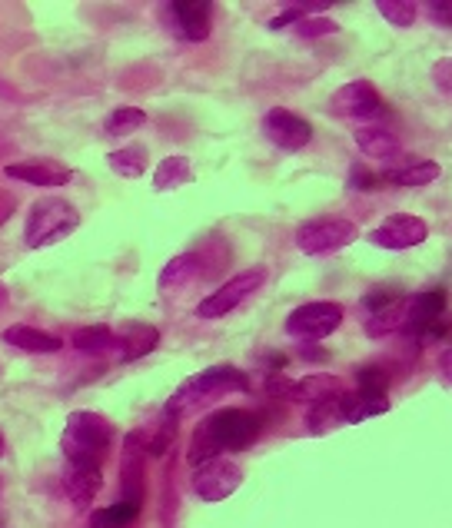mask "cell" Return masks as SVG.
Wrapping results in <instances>:
<instances>
[{
    "mask_svg": "<svg viewBox=\"0 0 452 528\" xmlns=\"http://www.w3.org/2000/svg\"><path fill=\"white\" fill-rule=\"evenodd\" d=\"M4 176L10 180H20V183H30V186H64L70 183V173L64 163L57 160H47V157H34V160H20V163H7Z\"/></svg>",
    "mask_w": 452,
    "mask_h": 528,
    "instance_id": "cell-15",
    "label": "cell"
},
{
    "mask_svg": "<svg viewBox=\"0 0 452 528\" xmlns=\"http://www.w3.org/2000/svg\"><path fill=\"white\" fill-rule=\"evenodd\" d=\"M433 80L439 90L452 93V60H439V64L433 67Z\"/></svg>",
    "mask_w": 452,
    "mask_h": 528,
    "instance_id": "cell-37",
    "label": "cell"
},
{
    "mask_svg": "<svg viewBox=\"0 0 452 528\" xmlns=\"http://www.w3.org/2000/svg\"><path fill=\"white\" fill-rule=\"evenodd\" d=\"M70 343L80 352H104L110 346H117V336H113L110 326H84V329H77Z\"/></svg>",
    "mask_w": 452,
    "mask_h": 528,
    "instance_id": "cell-28",
    "label": "cell"
},
{
    "mask_svg": "<svg viewBox=\"0 0 452 528\" xmlns=\"http://www.w3.org/2000/svg\"><path fill=\"white\" fill-rule=\"evenodd\" d=\"M270 392L273 396H286V399H296V402H323V399H333L343 392L336 376H303V379H283V376H273L270 379Z\"/></svg>",
    "mask_w": 452,
    "mask_h": 528,
    "instance_id": "cell-12",
    "label": "cell"
},
{
    "mask_svg": "<svg viewBox=\"0 0 452 528\" xmlns=\"http://www.w3.org/2000/svg\"><path fill=\"white\" fill-rule=\"evenodd\" d=\"M113 445V426L107 416L90 409H77L67 416V426L60 432V449L70 465H94L104 469V459Z\"/></svg>",
    "mask_w": 452,
    "mask_h": 528,
    "instance_id": "cell-3",
    "label": "cell"
},
{
    "mask_svg": "<svg viewBox=\"0 0 452 528\" xmlns=\"http://www.w3.org/2000/svg\"><path fill=\"white\" fill-rule=\"evenodd\" d=\"M77 226H80V213L74 210V203L60 200V196H47V200H37L30 206L24 243L30 250H44V246H54L64 236H70Z\"/></svg>",
    "mask_w": 452,
    "mask_h": 528,
    "instance_id": "cell-4",
    "label": "cell"
},
{
    "mask_svg": "<svg viewBox=\"0 0 452 528\" xmlns=\"http://www.w3.org/2000/svg\"><path fill=\"white\" fill-rule=\"evenodd\" d=\"M356 379H359V392H366V396L386 399V389H389L386 369H379V366H363V369L356 372Z\"/></svg>",
    "mask_w": 452,
    "mask_h": 528,
    "instance_id": "cell-32",
    "label": "cell"
},
{
    "mask_svg": "<svg viewBox=\"0 0 452 528\" xmlns=\"http://www.w3.org/2000/svg\"><path fill=\"white\" fill-rule=\"evenodd\" d=\"M117 343H120V359L133 362V359H140V356H147V352L157 349L160 333L153 326L133 323V326H127V333H123V339H117Z\"/></svg>",
    "mask_w": 452,
    "mask_h": 528,
    "instance_id": "cell-24",
    "label": "cell"
},
{
    "mask_svg": "<svg viewBox=\"0 0 452 528\" xmlns=\"http://www.w3.org/2000/svg\"><path fill=\"white\" fill-rule=\"evenodd\" d=\"M426 14L433 17V24L452 30V0H433V4H426Z\"/></svg>",
    "mask_w": 452,
    "mask_h": 528,
    "instance_id": "cell-36",
    "label": "cell"
},
{
    "mask_svg": "<svg viewBox=\"0 0 452 528\" xmlns=\"http://www.w3.org/2000/svg\"><path fill=\"white\" fill-rule=\"evenodd\" d=\"M356 147L363 150L369 160H383V163L403 157V143H399L396 133L386 127H373V123L356 130Z\"/></svg>",
    "mask_w": 452,
    "mask_h": 528,
    "instance_id": "cell-18",
    "label": "cell"
},
{
    "mask_svg": "<svg viewBox=\"0 0 452 528\" xmlns=\"http://www.w3.org/2000/svg\"><path fill=\"white\" fill-rule=\"evenodd\" d=\"M100 485H104V469H94V465H70L64 469V492L74 509H90V502L97 499Z\"/></svg>",
    "mask_w": 452,
    "mask_h": 528,
    "instance_id": "cell-16",
    "label": "cell"
},
{
    "mask_svg": "<svg viewBox=\"0 0 452 528\" xmlns=\"http://www.w3.org/2000/svg\"><path fill=\"white\" fill-rule=\"evenodd\" d=\"M140 515V509H133L127 502H117V505H107L90 515V528H130L133 519Z\"/></svg>",
    "mask_w": 452,
    "mask_h": 528,
    "instance_id": "cell-30",
    "label": "cell"
},
{
    "mask_svg": "<svg viewBox=\"0 0 452 528\" xmlns=\"http://www.w3.org/2000/svg\"><path fill=\"white\" fill-rule=\"evenodd\" d=\"M379 14L386 17V24H393L399 30H406V27H413V20H416V4H409V0H383V4H376Z\"/></svg>",
    "mask_w": 452,
    "mask_h": 528,
    "instance_id": "cell-31",
    "label": "cell"
},
{
    "mask_svg": "<svg viewBox=\"0 0 452 528\" xmlns=\"http://www.w3.org/2000/svg\"><path fill=\"white\" fill-rule=\"evenodd\" d=\"M406 316H409V299H396L393 306L379 309L366 319V336L369 339H383V336H393V333H403L406 329Z\"/></svg>",
    "mask_w": 452,
    "mask_h": 528,
    "instance_id": "cell-21",
    "label": "cell"
},
{
    "mask_svg": "<svg viewBox=\"0 0 452 528\" xmlns=\"http://www.w3.org/2000/svg\"><path fill=\"white\" fill-rule=\"evenodd\" d=\"M143 123H147V113L137 110V107H120V110H113L107 123H104V130L110 133V137H130V133H137Z\"/></svg>",
    "mask_w": 452,
    "mask_h": 528,
    "instance_id": "cell-29",
    "label": "cell"
},
{
    "mask_svg": "<svg viewBox=\"0 0 452 528\" xmlns=\"http://www.w3.org/2000/svg\"><path fill=\"white\" fill-rule=\"evenodd\" d=\"M263 133H266V140L273 143V147H280L286 153H296V150H303L306 143L313 140V127L306 123L303 117H296V113L290 110H270L263 117Z\"/></svg>",
    "mask_w": 452,
    "mask_h": 528,
    "instance_id": "cell-11",
    "label": "cell"
},
{
    "mask_svg": "<svg viewBox=\"0 0 452 528\" xmlns=\"http://www.w3.org/2000/svg\"><path fill=\"white\" fill-rule=\"evenodd\" d=\"M396 299H403V293H399V286H376L373 293H366V296H363V306L369 309V316H373V313H379V309L393 306Z\"/></svg>",
    "mask_w": 452,
    "mask_h": 528,
    "instance_id": "cell-34",
    "label": "cell"
},
{
    "mask_svg": "<svg viewBox=\"0 0 452 528\" xmlns=\"http://www.w3.org/2000/svg\"><path fill=\"white\" fill-rule=\"evenodd\" d=\"M167 14L177 37L190 40V44H200V40L210 37V17H213L210 0H173Z\"/></svg>",
    "mask_w": 452,
    "mask_h": 528,
    "instance_id": "cell-13",
    "label": "cell"
},
{
    "mask_svg": "<svg viewBox=\"0 0 452 528\" xmlns=\"http://www.w3.org/2000/svg\"><path fill=\"white\" fill-rule=\"evenodd\" d=\"M266 283V273L263 269H246V273L226 279L220 289H213V293L203 299L197 306V316L200 319H220V316H230L236 306H243L246 299H250L256 289Z\"/></svg>",
    "mask_w": 452,
    "mask_h": 528,
    "instance_id": "cell-6",
    "label": "cell"
},
{
    "mask_svg": "<svg viewBox=\"0 0 452 528\" xmlns=\"http://www.w3.org/2000/svg\"><path fill=\"white\" fill-rule=\"evenodd\" d=\"M143 462H147V449L140 442V432H130L127 436V452H123V465H120V492L123 499L140 509L143 505V492H147V479H143Z\"/></svg>",
    "mask_w": 452,
    "mask_h": 528,
    "instance_id": "cell-14",
    "label": "cell"
},
{
    "mask_svg": "<svg viewBox=\"0 0 452 528\" xmlns=\"http://www.w3.org/2000/svg\"><path fill=\"white\" fill-rule=\"evenodd\" d=\"M439 376H443L446 386H452V349H446L443 356H439Z\"/></svg>",
    "mask_w": 452,
    "mask_h": 528,
    "instance_id": "cell-38",
    "label": "cell"
},
{
    "mask_svg": "<svg viewBox=\"0 0 452 528\" xmlns=\"http://www.w3.org/2000/svg\"><path fill=\"white\" fill-rule=\"evenodd\" d=\"M293 30H296V34H300V37L310 40V37H326V34H336L339 24H336V20H330V17H303L300 24H296Z\"/></svg>",
    "mask_w": 452,
    "mask_h": 528,
    "instance_id": "cell-33",
    "label": "cell"
},
{
    "mask_svg": "<svg viewBox=\"0 0 452 528\" xmlns=\"http://www.w3.org/2000/svg\"><path fill=\"white\" fill-rule=\"evenodd\" d=\"M343 323V306L339 303H306L300 309H293L286 319V336L300 339V343H316L336 333Z\"/></svg>",
    "mask_w": 452,
    "mask_h": 528,
    "instance_id": "cell-7",
    "label": "cell"
},
{
    "mask_svg": "<svg viewBox=\"0 0 452 528\" xmlns=\"http://www.w3.org/2000/svg\"><path fill=\"white\" fill-rule=\"evenodd\" d=\"M110 170L123 176V180H140L143 173H147V163H150V153L143 143H127V147H120V150H113L110 157Z\"/></svg>",
    "mask_w": 452,
    "mask_h": 528,
    "instance_id": "cell-22",
    "label": "cell"
},
{
    "mask_svg": "<svg viewBox=\"0 0 452 528\" xmlns=\"http://www.w3.org/2000/svg\"><path fill=\"white\" fill-rule=\"evenodd\" d=\"M243 485V469L230 459H210L193 469V492L203 502H223Z\"/></svg>",
    "mask_w": 452,
    "mask_h": 528,
    "instance_id": "cell-8",
    "label": "cell"
},
{
    "mask_svg": "<svg viewBox=\"0 0 452 528\" xmlns=\"http://www.w3.org/2000/svg\"><path fill=\"white\" fill-rule=\"evenodd\" d=\"M429 236V226L426 220H419V216H389L376 226L373 233H369V243L379 246V250H413V246L426 243Z\"/></svg>",
    "mask_w": 452,
    "mask_h": 528,
    "instance_id": "cell-10",
    "label": "cell"
},
{
    "mask_svg": "<svg viewBox=\"0 0 452 528\" xmlns=\"http://www.w3.org/2000/svg\"><path fill=\"white\" fill-rule=\"evenodd\" d=\"M386 180L379 173H373V170H366V167H353L349 170V190H359V193H373V190H379Z\"/></svg>",
    "mask_w": 452,
    "mask_h": 528,
    "instance_id": "cell-35",
    "label": "cell"
},
{
    "mask_svg": "<svg viewBox=\"0 0 452 528\" xmlns=\"http://www.w3.org/2000/svg\"><path fill=\"white\" fill-rule=\"evenodd\" d=\"M256 436H260V416H253L246 409H220L203 419L197 432H193L187 459L193 465H203L210 459H220L223 452L246 449V445H253Z\"/></svg>",
    "mask_w": 452,
    "mask_h": 528,
    "instance_id": "cell-1",
    "label": "cell"
},
{
    "mask_svg": "<svg viewBox=\"0 0 452 528\" xmlns=\"http://www.w3.org/2000/svg\"><path fill=\"white\" fill-rule=\"evenodd\" d=\"M4 452H7V442H4V436H0V459H4Z\"/></svg>",
    "mask_w": 452,
    "mask_h": 528,
    "instance_id": "cell-41",
    "label": "cell"
},
{
    "mask_svg": "<svg viewBox=\"0 0 452 528\" xmlns=\"http://www.w3.org/2000/svg\"><path fill=\"white\" fill-rule=\"evenodd\" d=\"M303 356H306V359H326V352H323V349H310V346H303Z\"/></svg>",
    "mask_w": 452,
    "mask_h": 528,
    "instance_id": "cell-40",
    "label": "cell"
},
{
    "mask_svg": "<svg viewBox=\"0 0 452 528\" xmlns=\"http://www.w3.org/2000/svg\"><path fill=\"white\" fill-rule=\"evenodd\" d=\"M383 180L393 183V186H426V183L439 180V163L416 160V163H409V167H399L393 173H386Z\"/></svg>",
    "mask_w": 452,
    "mask_h": 528,
    "instance_id": "cell-27",
    "label": "cell"
},
{
    "mask_svg": "<svg viewBox=\"0 0 452 528\" xmlns=\"http://www.w3.org/2000/svg\"><path fill=\"white\" fill-rule=\"evenodd\" d=\"M14 206H17V200L10 193H0V223H7L10 216H14Z\"/></svg>",
    "mask_w": 452,
    "mask_h": 528,
    "instance_id": "cell-39",
    "label": "cell"
},
{
    "mask_svg": "<svg viewBox=\"0 0 452 528\" xmlns=\"http://www.w3.org/2000/svg\"><path fill=\"white\" fill-rule=\"evenodd\" d=\"M4 343L14 349H24V352H37V356L64 349V339L54 333H44V329H34V326H7Z\"/></svg>",
    "mask_w": 452,
    "mask_h": 528,
    "instance_id": "cell-19",
    "label": "cell"
},
{
    "mask_svg": "<svg viewBox=\"0 0 452 528\" xmlns=\"http://www.w3.org/2000/svg\"><path fill=\"white\" fill-rule=\"evenodd\" d=\"M197 276H200V256L197 253L173 256V260L163 266V273H160V293L163 296L183 293V289H187Z\"/></svg>",
    "mask_w": 452,
    "mask_h": 528,
    "instance_id": "cell-20",
    "label": "cell"
},
{
    "mask_svg": "<svg viewBox=\"0 0 452 528\" xmlns=\"http://www.w3.org/2000/svg\"><path fill=\"white\" fill-rule=\"evenodd\" d=\"M439 316H446V289H426V293L409 296V316L403 333L413 339L419 329L429 326Z\"/></svg>",
    "mask_w": 452,
    "mask_h": 528,
    "instance_id": "cell-17",
    "label": "cell"
},
{
    "mask_svg": "<svg viewBox=\"0 0 452 528\" xmlns=\"http://www.w3.org/2000/svg\"><path fill=\"white\" fill-rule=\"evenodd\" d=\"M250 389V379H246L243 369H233V366H210L190 376L187 382H180V389L173 392L170 402L163 406V416L170 419H180V416H190L210 402H217L226 392H246Z\"/></svg>",
    "mask_w": 452,
    "mask_h": 528,
    "instance_id": "cell-2",
    "label": "cell"
},
{
    "mask_svg": "<svg viewBox=\"0 0 452 528\" xmlns=\"http://www.w3.org/2000/svg\"><path fill=\"white\" fill-rule=\"evenodd\" d=\"M356 223L339 220V216H323V220H310L296 230V246L306 256H323V253H336L343 246L356 243Z\"/></svg>",
    "mask_w": 452,
    "mask_h": 528,
    "instance_id": "cell-5",
    "label": "cell"
},
{
    "mask_svg": "<svg viewBox=\"0 0 452 528\" xmlns=\"http://www.w3.org/2000/svg\"><path fill=\"white\" fill-rule=\"evenodd\" d=\"M389 412V399H379V396H366V392H353L346 396L343 392V416H346V426H356V422H366L373 416H383Z\"/></svg>",
    "mask_w": 452,
    "mask_h": 528,
    "instance_id": "cell-26",
    "label": "cell"
},
{
    "mask_svg": "<svg viewBox=\"0 0 452 528\" xmlns=\"http://www.w3.org/2000/svg\"><path fill=\"white\" fill-rule=\"evenodd\" d=\"M330 107H333L336 117H346V120L366 123V120L383 117L386 103H383V97H379V90H376L373 84H369V80H353V84L339 87V90L333 93Z\"/></svg>",
    "mask_w": 452,
    "mask_h": 528,
    "instance_id": "cell-9",
    "label": "cell"
},
{
    "mask_svg": "<svg viewBox=\"0 0 452 528\" xmlns=\"http://www.w3.org/2000/svg\"><path fill=\"white\" fill-rule=\"evenodd\" d=\"M339 426H346V416H343V392L333 399H323L316 402L310 409V416H306V429L313 432V436H326V432H333Z\"/></svg>",
    "mask_w": 452,
    "mask_h": 528,
    "instance_id": "cell-23",
    "label": "cell"
},
{
    "mask_svg": "<svg viewBox=\"0 0 452 528\" xmlns=\"http://www.w3.org/2000/svg\"><path fill=\"white\" fill-rule=\"evenodd\" d=\"M193 180V167L187 157H167L160 163L157 170H153V190L157 193H170V190H180L183 183Z\"/></svg>",
    "mask_w": 452,
    "mask_h": 528,
    "instance_id": "cell-25",
    "label": "cell"
}]
</instances>
